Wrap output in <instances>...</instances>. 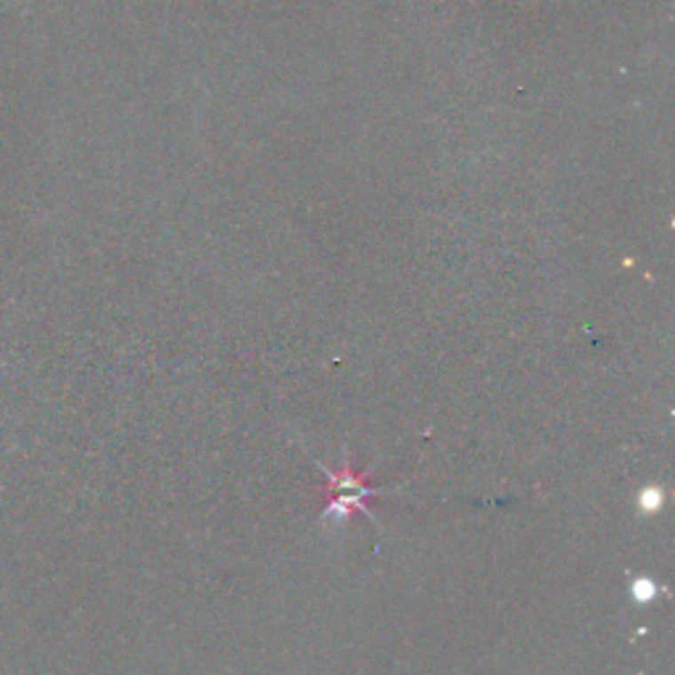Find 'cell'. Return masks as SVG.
I'll use <instances>...</instances> for the list:
<instances>
[{"label":"cell","mask_w":675,"mask_h":675,"mask_svg":"<svg viewBox=\"0 0 675 675\" xmlns=\"http://www.w3.org/2000/svg\"><path fill=\"white\" fill-rule=\"evenodd\" d=\"M372 494H377L375 488H364V491H353L351 496H338L333 504L328 506L325 512H322V520H330V517H336V520H343L348 512H353V509H361V512H367V506H364V499L367 496H372ZM369 514V512H367Z\"/></svg>","instance_id":"1"},{"label":"cell","mask_w":675,"mask_h":675,"mask_svg":"<svg viewBox=\"0 0 675 675\" xmlns=\"http://www.w3.org/2000/svg\"><path fill=\"white\" fill-rule=\"evenodd\" d=\"M660 591L663 589H660L655 581L639 578V581H633V586H631V596H633V601H652Z\"/></svg>","instance_id":"2"},{"label":"cell","mask_w":675,"mask_h":675,"mask_svg":"<svg viewBox=\"0 0 675 675\" xmlns=\"http://www.w3.org/2000/svg\"><path fill=\"white\" fill-rule=\"evenodd\" d=\"M641 506H644V509H649V512H652V509H660V491H652V488H649V491L644 494V502H641Z\"/></svg>","instance_id":"3"}]
</instances>
